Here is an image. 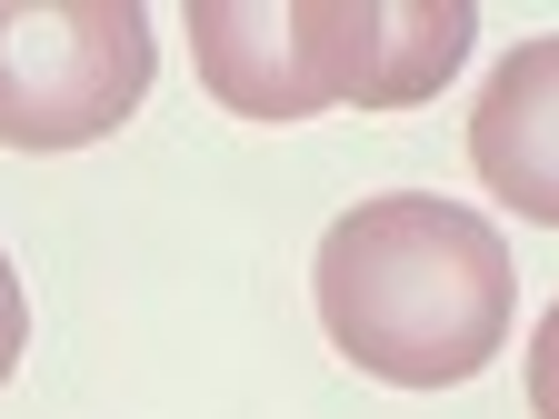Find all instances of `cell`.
<instances>
[{"label":"cell","instance_id":"52a82bcc","mask_svg":"<svg viewBox=\"0 0 559 419\" xmlns=\"http://www.w3.org/2000/svg\"><path fill=\"white\" fill-rule=\"evenodd\" d=\"M21 349H31V300H21V270H11V250H0V390H11Z\"/></svg>","mask_w":559,"mask_h":419},{"label":"cell","instance_id":"7a4b0ae2","mask_svg":"<svg viewBox=\"0 0 559 419\" xmlns=\"http://www.w3.org/2000/svg\"><path fill=\"white\" fill-rule=\"evenodd\" d=\"M151 91L140 0H0V151H91Z\"/></svg>","mask_w":559,"mask_h":419},{"label":"cell","instance_id":"3957f363","mask_svg":"<svg viewBox=\"0 0 559 419\" xmlns=\"http://www.w3.org/2000/svg\"><path fill=\"white\" fill-rule=\"evenodd\" d=\"M200 91L230 120H310L360 100L380 0H200L180 21Z\"/></svg>","mask_w":559,"mask_h":419},{"label":"cell","instance_id":"6da1fadb","mask_svg":"<svg viewBox=\"0 0 559 419\" xmlns=\"http://www.w3.org/2000/svg\"><path fill=\"white\" fill-rule=\"evenodd\" d=\"M310 300L330 349L380 390H460L500 360L520 270L510 240L469 200L440 190H380L340 210L310 260Z\"/></svg>","mask_w":559,"mask_h":419},{"label":"cell","instance_id":"8992f818","mask_svg":"<svg viewBox=\"0 0 559 419\" xmlns=\"http://www.w3.org/2000/svg\"><path fill=\"white\" fill-rule=\"evenodd\" d=\"M530 419H559V300L530 330Z\"/></svg>","mask_w":559,"mask_h":419},{"label":"cell","instance_id":"277c9868","mask_svg":"<svg viewBox=\"0 0 559 419\" xmlns=\"http://www.w3.org/2000/svg\"><path fill=\"white\" fill-rule=\"evenodd\" d=\"M469 170L510 220L559 230V40L500 50L469 110Z\"/></svg>","mask_w":559,"mask_h":419},{"label":"cell","instance_id":"5b68a950","mask_svg":"<svg viewBox=\"0 0 559 419\" xmlns=\"http://www.w3.org/2000/svg\"><path fill=\"white\" fill-rule=\"evenodd\" d=\"M460 60H469V11H460V0H380L360 110H419V100H440Z\"/></svg>","mask_w":559,"mask_h":419}]
</instances>
